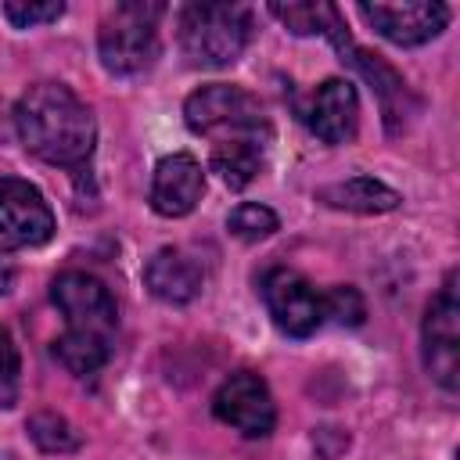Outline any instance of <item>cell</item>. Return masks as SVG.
Wrapping results in <instances>:
<instances>
[{"instance_id":"cell-1","label":"cell","mask_w":460,"mask_h":460,"mask_svg":"<svg viewBox=\"0 0 460 460\" xmlns=\"http://www.w3.org/2000/svg\"><path fill=\"white\" fill-rule=\"evenodd\" d=\"M183 122L208 140V165L230 190H241L259 176L273 140V122L252 90L205 83L183 101Z\"/></svg>"},{"instance_id":"cell-2","label":"cell","mask_w":460,"mask_h":460,"mask_svg":"<svg viewBox=\"0 0 460 460\" xmlns=\"http://www.w3.org/2000/svg\"><path fill=\"white\" fill-rule=\"evenodd\" d=\"M11 126L32 158L68 169L75 176L90 169L97 147V119L93 108L72 86L58 79L32 83L18 97L11 111Z\"/></svg>"},{"instance_id":"cell-3","label":"cell","mask_w":460,"mask_h":460,"mask_svg":"<svg viewBox=\"0 0 460 460\" xmlns=\"http://www.w3.org/2000/svg\"><path fill=\"white\" fill-rule=\"evenodd\" d=\"M50 302L65 320V331L54 338V359L75 374L93 377L108 367L119 334V305L104 280L83 270H65L50 280Z\"/></svg>"},{"instance_id":"cell-4","label":"cell","mask_w":460,"mask_h":460,"mask_svg":"<svg viewBox=\"0 0 460 460\" xmlns=\"http://www.w3.org/2000/svg\"><path fill=\"white\" fill-rule=\"evenodd\" d=\"M176 32L187 65L226 68L248 50L255 11L248 4H183L176 11Z\"/></svg>"},{"instance_id":"cell-5","label":"cell","mask_w":460,"mask_h":460,"mask_svg":"<svg viewBox=\"0 0 460 460\" xmlns=\"http://www.w3.org/2000/svg\"><path fill=\"white\" fill-rule=\"evenodd\" d=\"M162 14H165V4H155V0H122L108 7L97 29V58L108 75L129 79V75L147 72L158 61Z\"/></svg>"},{"instance_id":"cell-6","label":"cell","mask_w":460,"mask_h":460,"mask_svg":"<svg viewBox=\"0 0 460 460\" xmlns=\"http://www.w3.org/2000/svg\"><path fill=\"white\" fill-rule=\"evenodd\" d=\"M420 359L428 377L456 392L460 388V298H456V270L446 273L442 288L431 295L420 320Z\"/></svg>"},{"instance_id":"cell-7","label":"cell","mask_w":460,"mask_h":460,"mask_svg":"<svg viewBox=\"0 0 460 460\" xmlns=\"http://www.w3.org/2000/svg\"><path fill=\"white\" fill-rule=\"evenodd\" d=\"M331 47L338 50V58L374 90V97H377V104H381V119H385V129H388V137H395V133H402L406 126H410V119L420 111V97L410 90V83L381 58V54H374V50H367V47H359L352 36H349V29L341 32V36H334L331 40Z\"/></svg>"},{"instance_id":"cell-8","label":"cell","mask_w":460,"mask_h":460,"mask_svg":"<svg viewBox=\"0 0 460 460\" xmlns=\"http://www.w3.org/2000/svg\"><path fill=\"white\" fill-rule=\"evenodd\" d=\"M259 291L270 320L288 338H309L323 323V291H316L298 270H288V266L266 270V277L259 280Z\"/></svg>"},{"instance_id":"cell-9","label":"cell","mask_w":460,"mask_h":460,"mask_svg":"<svg viewBox=\"0 0 460 460\" xmlns=\"http://www.w3.org/2000/svg\"><path fill=\"white\" fill-rule=\"evenodd\" d=\"M212 417L234 431H241L244 438H266L277 428V402L273 392L266 385V377H259L255 370H237L230 374L216 395H212Z\"/></svg>"},{"instance_id":"cell-10","label":"cell","mask_w":460,"mask_h":460,"mask_svg":"<svg viewBox=\"0 0 460 460\" xmlns=\"http://www.w3.org/2000/svg\"><path fill=\"white\" fill-rule=\"evenodd\" d=\"M58 219L43 190L22 176H0V237L7 248H40L54 237Z\"/></svg>"},{"instance_id":"cell-11","label":"cell","mask_w":460,"mask_h":460,"mask_svg":"<svg viewBox=\"0 0 460 460\" xmlns=\"http://www.w3.org/2000/svg\"><path fill=\"white\" fill-rule=\"evenodd\" d=\"M359 18L395 47H424L449 25V7L438 0L417 4H359Z\"/></svg>"},{"instance_id":"cell-12","label":"cell","mask_w":460,"mask_h":460,"mask_svg":"<svg viewBox=\"0 0 460 460\" xmlns=\"http://www.w3.org/2000/svg\"><path fill=\"white\" fill-rule=\"evenodd\" d=\"M201 194H205V169L190 151H172L158 158L147 190L151 212H158L162 219H183L198 208Z\"/></svg>"},{"instance_id":"cell-13","label":"cell","mask_w":460,"mask_h":460,"mask_svg":"<svg viewBox=\"0 0 460 460\" xmlns=\"http://www.w3.org/2000/svg\"><path fill=\"white\" fill-rule=\"evenodd\" d=\"M302 122L323 144H349L359 129V93L352 79H341V75L323 79L313 90L309 104L302 108Z\"/></svg>"},{"instance_id":"cell-14","label":"cell","mask_w":460,"mask_h":460,"mask_svg":"<svg viewBox=\"0 0 460 460\" xmlns=\"http://www.w3.org/2000/svg\"><path fill=\"white\" fill-rule=\"evenodd\" d=\"M201 284H205L201 266L187 252H180V248H158L144 262V288L158 302L187 305V302H194L201 295Z\"/></svg>"},{"instance_id":"cell-15","label":"cell","mask_w":460,"mask_h":460,"mask_svg":"<svg viewBox=\"0 0 460 460\" xmlns=\"http://www.w3.org/2000/svg\"><path fill=\"white\" fill-rule=\"evenodd\" d=\"M316 201L338 212H352V216H385L402 205V194L377 176H349V180L320 187Z\"/></svg>"},{"instance_id":"cell-16","label":"cell","mask_w":460,"mask_h":460,"mask_svg":"<svg viewBox=\"0 0 460 460\" xmlns=\"http://www.w3.org/2000/svg\"><path fill=\"white\" fill-rule=\"evenodd\" d=\"M291 36H323V40H334L341 36L349 25L341 18V7L327 4V0H305V4H270L266 7Z\"/></svg>"},{"instance_id":"cell-17","label":"cell","mask_w":460,"mask_h":460,"mask_svg":"<svg viewBox=\"0 0 460 460\" xmlns=\"http://www.w3.org/2000/svg\"><path fill=\"white\" fill-rule=\"evenodd\" d=\"M25 431H29V438H32L43 453H75V449L83 446L79 431H75L61 413H54V410L32 413V417L25 420Z\"/></svg>"},{"instance_id":"cell-18","label":"cell","mask_w":460,"mask_h":460,"mask_svg":"<svg viewBox=\"0 0 460 460\" xmlns=\"http://www.w3.org/2000/svg\"><path fill=\"white\" fill-rule=\"evenodd\" d=\"M226 230L244 241V244H259L266 237H273L280 230V219L270 205H259V201H241L234 205V212L226 216Z\"/></svg>"},{"instance_id":"cell-19","label":"cell","mask_w":460,"mask_h":460,"mask_svg":"<svg viewBox=\"0 0 460 460\" xmlns=\"http://www.w3.org/2000/svg\"><path fill=\"white\" fill-rule=\"evenodd\" d=\"M323 320H334L338 327H359L367 320V302L359 288L352 284H334L323 291Z\"/></svg>"},{"instance_id":"cell-20","label":"cell","mask_w":460,"mask_h":460,"mask_svg":"<svg viewBox=\"0 0 460 460\" xmlns=\"http://www.w3.org/2000/svg\"><path fill=\"white\" fill-rule=\"evenodd\" d=\"M22 392V356L11 331L0 323V410H11Z\"/></svg>"},{"instance_id":"cell-21","label":"cell","mask_w":460,"mask_h":460,"mask_svg":"<svg viewBox=\"0 0 460 460\" xmlns=\"http://www.w3.org/2000/svg\"><path fill=\"white\" fill-rule=\"evenodd\" d=\"M65 14L61 0H47V4H22V0H7L4 4V18L11 22V29H36V25H50Z\"/></svg>"},{"instance_id":"cell-22","label":"cell","mask_w":460,"mask_h":460,"mask_svg":"<svg viewBox=\"0 0 460 460\" xmlns=\"http://www.w3.org/2000/svg\"><path fill=\"white\" fill-rule=\"evenodd\" d=\"M11 288H14V266L0 255V295H7Z\"/></svg>"},{"instance_id":"cell-23","label":"cell","mask_w":460,"mask_h":460,"mask_svg":"<svg viewBox=\"0 0 460 460\" xmlns=\"http://www.w3.org/2000/svg\"><path fill=\"white\" fill-rule=\"evenodd\" d=\"M0 115H4V101H0Z\"/></svg>"}]
</instances>
